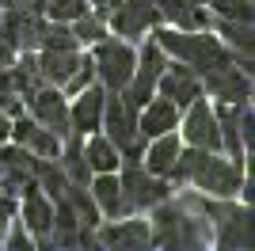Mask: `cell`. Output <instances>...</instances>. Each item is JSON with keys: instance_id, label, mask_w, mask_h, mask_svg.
I'll use <instances>...</instances> for the list:
<instances>
[{"instance_id": "ffe728a7", "label": "cell", "mask_w": 255, "mask_h": 251, "mask_svg": "<svg viewBox=\"0 0 255 251\" xmlns=\"http://www.w3.org/2000/svg\"><path fill=\"white\" fill-rule=\"evenodd\" d=\"M179 148H183V137L175 129H168V133H160V137H149L145 152H141V164L149 167L152 175H168L175 156H179Z\"/></svg>"}, {"instance_id": "44dd1931", "label": "cell", "mask_w": 255, "mask_h": 251, "mask_svg": "<svg viewBox=\"0 0 255 251\" xmlns=\"http://www.w3.org/2000/svg\"><path fill=\"white\" fill-rule=\"evenodd\" d=\"M80 57L84 53L80 50H38V73H42V84H50V88H61L69 76H73V69L80 65Z\"/></svg>"}, {"instance_id": "d590c367", "label": "cell", "mask_w": 255, "mask_h": 251, "mask_svg": "<svg viewBox=\"0 0 255 251\" xmlns=\"http://www.w3.org/2000/svg\"><path fill=\"white\" fill-rule=\"evenodd\" d=\"M187 4H191V8H194V4H206V0H187Z\"/></svg>"}, {"instance_id": "9c48e42d", "label": "cell", "mask_w": 255, "mask_h": 251, "mask_svg": "<svg viewBox=\"0 0 255 251\" xmlns=\"http://www.w3.org/2000/svg\"><path fill=\"white\" fill-rule=\"evenodd\" d=\"M34 164H38L34 152H27L15 141H0V187L8 198L19 202V194L34 183Z\"/></svg>"}, {"instance_id": "d6986e66", "label": "cell", "mask_w": 255, "mask_h": 251, "mask_svg": "<svg viewBox=\"0 0 255 251\" xmlns=\"http://www.w3.org/2000/svg\"><path fill=\"white\" fill-rule=\"evenodd\" d=\"M96 244L103 248H149V225L145 221H111L99 229L96 225Z\"/></svg>"}, {"instance_id": "5b68a950", "label": "cell", "mask_w": 255, "mask_h": 251, "mask_svg": "<svg viewBox=\"0 0 255 251\" xmlns=\"http://www.w3.org/2000/svg\"><path fill=\"white\" fill-rule=\"evenodd\" d=\"M156 213H152V229H149V240L160 244V248H202L206 236L194 229V221L187 209L171 206L168 198L156 202Z\"/></svg>"}, {"instance_id": "1f68e13d", "label": "cell", "mask_w": 255, "mask_h": 251, "mask_svg": "<svg viewBox=\"0 0 255 251\" xmlns=\"http://www.w3.org/2000/svg\"><path fill=\"white\" fill-rule=\"evenodd\" d=\"M4 248H15V251L19 248H34V236H27L23 229H15L11 236H4Z\"/></svg>"}, {"instance_id": "cb8c5ba5", "label": "cell", "mask_w": 255, "mask_h": 251, "mask_svg": "<svg viewBox=\"0 0 255 251\" xmlns=\"http://www.w3.org/2000/svg\"><path fill=\"white\" fill-rule=\"evenodd\" d=\"M57 164L65 167V179L69 183H84L88 187V179H92V167H88V160H84V137L80 133H69L65 137V152H57Z\"/></svg>"}, {"instance_id": "d4e9b609", "label": "cell", "mask_w": 255, "mask_h": 251, "mask_svg": "<svg viewBox=\"0 0 255 251\" xmlns=\"http://www.w3.org/2000/svg\"><path fill=\"white\" fill-rule=\"evenodd\" d=\"M65 183H69V179H65V167L57 164V156H38V164H34V187L42 190L46 198H61L65 194Z\"/></svg>"}, {"instance_id": "7402d4cb", "label": "cell", "mask_w": 255, "mask_h": 251, "mask_svg": "<svg viewBox=\"0 0 255 251\" xmlns=\"http://www.w3.org/2000/svg\"><path fill=\"white\" fill-rule=\"evenodd\" d=\"M88 190H92V198H96L103 217H122L126 213L122 209V190H118V171H96L88 179Z\"/></svg>"}, {"instance_id": "2e32d148", "label": "cell", "mask_w": 255, "mask_h": 251, "mask_svg": "<svg viewBox=\"0 0 255 251\" xmlns=\"http://www.w3.org/2000/svg\"><path fill=\"white\" fill-rule=\"evenodd\" d=\"M15 209H19V225L34 236V244H46V232H50V221H53V198H46L42 190L31 183L19 194Z\"/></svg>"}, {"instance_id": "277c9868", "label": "cell", "mask_w": 255, "mask_h": 251, "mask_svg": "<svg viewBox=\"0 0 255 251\" xmlns=\"http://www.w3.org/2000/svg\"><path fill=\"white\" fill-rule=\"evenodd\" d=\"M133 61H137V50L129 46V38H111L103 34L99 42H92V65H96V76L107 92H122L133 76Z\"/></svg>"}, {"instance_id": "52a82bcc", "label": "cell", "mask_w": 255, "mask_h": 251, "mask_svg": "<svg viewBox=\"0 0 255 251\" xmlns=\"http://www.w3.org/2000/svg\"><path fill=\"white\" fill-rule=\"evenodd\" d=\"M23 111H27L38 126H46L53 137H61V141L73 133V126H69V103H65V92H61V88L42 84L38 92L23 95Z\"/></svg>"}, {"instance_id": "ba28073f", "label": "cell", "mask_w": 255, "mask_h": 251, "mask_svg": "<svg viewBox=\"0 0 255 251\" xmlns=\"http://www.w3.org/2000/svg\"><path fill=\"white\" fill-rule=\"evenodd\" d=\"M191 183L202 190V194H210V198H233V194H240V187H244V164H240V160H221L217 152H210L206 164L194 171Z\"/></svg>"}, {"instance_id": "f1b7e54d", "label": "cell", "mask_w": 255, "mask_h": 251, "mask_svg": "<svg viewBox=\"0 0 255 251\" xmlns=\"http://www.w3.org/2000/svg\"><path fill=\"white\" fill-rule=\"evenodd\" d=\"M156 4V15L171 27H179V31H194V8L187 0H152Z\"/></svg>"}, {"instance_id": "30bf717a", "label": "cell", "mask_w": 255, "mask_h": 251, "mask_svg": "<svg viewBox=\"0 0 255 251\" xmlns=\"http://www.w3.org/2000/svg\"><path fill=\"white\" fill-rule=\"evenodd\" d=\"M156 23H160V15H156L152 0H115L111 11H107V27L115 34H122V38H137Z\"/></svg>"}, {"instance_id": "ac0fdd59", "label": "cell", "mask_w": 255, "mask_h": 251, "mask_svg": "<svg viewBox=\"0 0 255 251\" xmlns=\"http://www.w3.org/2000/svg\"><path fill=\"white\" fill-rule=\"evenodd\" d=\"M179 115L183 111L171 103L168 95H152L145 107H137V129L149 141V137H160V133H168V129H179Z\"/></svg>"}, {"instance_id": "603a6c76", "label": "cell", "mask_w": 255, "mask_h": 251, "mask_svg": "<svg viewBox=\"0 0 255 251\" xmlns=\"http://www.w3.org/2000/svg\"><path fill=\"white\" fill-rule=\"evenodd\" d=\"M84 160H88V167H92V175H96V171H118L122 152L111 145V137H107V133L96 129V133L84 137Z\"/></svg>"}, {"instance_id": "8992f818", "label": "cell", "mask_w": 255, "mask_h": 251, "mask_svg": "<svg viewBox=\"0 0 255 251\" xmlns=\"http://www.w3.org/2000/svg\"><path fill=\"white\" fill-rule=\"evenodd\" d=\"M164 65H168V53L160 50L156 42H145L137 50V61H133V76H129V84L122 88V95H126L133 107H145L156 95V80H160V73H164Z\"/></svg>"}, {"instance_id": "6da1fadb", "label": "cell", "mask_w": 255, "mask_h": 251, "mask_svg": "<svg viewBox=\"0 0 255 251\" xmlns=\"http://www.w3.org/2000/svg\"><path fill=\"white\" fill-rule=\"evenodd\" d=\"M152 42H156L164 53H171L175 61L191 65L198 76L213 73V69H221V65L233 61V53L225 50V42L217 38V34L210 31H179V27H164V31L152 34Z\"/></svg>"}, {"instance_id": "3957f363", "label": "cell", "mask_w": 255, "mask_h": 251, "mask_svg": "<svg viewBox=\"0 0 255 251\" xmlns=\"http://www.w3.org/2000/svg\"><path fill=\"white\" fill-rule=\"evenodd\" d=\"M118 190H122V209H152L156 202H164L171 194V183L164 175H152L141 160H126L118 164Z\"/></svg>"}, {"instance_id": "484cf974", "label": "cell", "mask_w": 255, "mask_h": 251, "mask_svg": "<svg viewBox=\"0 0 255 251\" xmlns=\"http://www.w3.org/2000/svg\"><path fill=\"white\" fill-rule=\"evenodd\" d=\"M206 156H210V152H206V148H198V145L179 148V156H175V164H171V171H168L164 179H168V183H175V187L191 183V179H194V171H198V167L206 164Z\"/></svg>"}, {"instance_id": "4fadbf2b", "label": "cell", "mask_w": 255, "mask_h": 251, "mask_svg": "<svg viewBox=\"0 0 255 251\" xmlns=\"http://www.w3.org/2000/svg\"><path fill=\"white\" fill-rule=\"evenodd\" d=\"M213 221H217V244L221 248H252V206H206Z\"/></svg>"}, {"instance_id": "e0dca14e", "label": "cell", "mask_w": 255, "mask_h": 251, "mask_svg": "<svg viewBox=\"0 0 255 251\" xmlns=\"http://www.w3.org/2000/svg\"><path fill=\"white\" fill-rule=\"evenodd\" d=\"M8 141L23 145L27 152H34V156H57V152H61V137H53L46 126H38L31 115H27V111L11 118V133H8Z\"/></svg>"}, {"instance_id": "8d00e7d4", "label": "cell", "mask_w": 255, "mask_h": 251, "mask_svg": "<svg viewBox=\"0 0 255 251\" xmlns=\"http://www.w3.org/2000/svg\"><path fill=\"white\" fill-rule=\"evenodd\" d=\"M0 23H4V8H0Z\"/></svg>"}, {"instance_id": "4dcf8cb0", "label": "cell", "mask_w": 255, "mask_h": 251, "mask_svg": "<svg viewBox=\"0 0 255 251\" xmlns=\"http://www.w3.org/2000/svg\"><path fill=\"white\" fill-rule=\"evenodd\" d=\"M80 11H88V0H46V19L73 23Z\"/></svg>"}, {"instance_id": "e575fe53", "label": "cell", "mask_w": 255, "mask_h": 251, "mask_svg": "<svg viewBox=\"0 0 255 251\" xmlns=\"http://www.w3.org/2000/svg\"><path fill=\"white\" fill-rule=\"evenodd\" d=\"M111 4H115V0H88V8L103 11V15H107V11H111Z\"/></svg>"}, {"instance_id": "83f0119b", "label": "cell", "mask_w": 255, "mask_h": 251, "mask_svg": "<svg viewBox=\"0 0 255 251\" xmlns=\"http://www.w3.org/2000/svg\"><path fill=\"white\" fill-rule=\"evenodd\" d=\"M38 50H80V42L73 38V27H69V23H61V19H42Z\"/></svg>"}, {"instance_id": "7a4b0ae2", "label": "cell", "mask_w": 255, "mask_h": 251, "mask_svg": "<svg viewBox=\"0 0 255 251\" xmlns=\"http://www.w3.org/2000/svg\"><path fill=\"white\" fill-rule=\"evenodd\" d=\"M99 133L111 137V145L126 160H141V152H145V137H141V129H137V107L129 103L122 92H107Z\"/></svg>"}, {"instance_id": "836d02e7", "label": "cell", "mask_w": 255, "mask_h": 251, "mask_svg": "<svg viewBox=\"0 0 255 251\" xmlns=\"http://www.w3.org/2000/svg\"><path fill=\"white\" fill-rule=\"evenodd\" d=\"M8 133H11V115L0 107V141H8Z\"/></svg>"}, {"instance_id": "4316f807", "label": "cell", "mask_w": 255, "mask_h": 251, "mask_svg": "<svg viewBox=\"0 0 255 251\" xmlns=\"http://www.w3.org/2000/svg\"><path fill=\"white\" fill-rule=\"evenodd\" d=\"M73 38L80 42V46H92V42H99L103 34H111V27H107V15L103 11H96V8H88V11H80L73 23Z\"/></svg>"}, {"instance_id": "d6a6232c", "label": "cell", "mask_w": 255, "mask_h": 251, "mask_svg": "<svg viewBox=\"0 0 255 251\" xmlns=\"http://www.w3.org/2000/svg\"><path fill=\"white\" fill-rule=\"evenodd\" d=\"M15 206H19V202H15V198H8V194L0 190V232H4V225H8V221H11V213H15Z\"/></svg>"}, {"instance_id": "7c38bea8", "label": "cell", "mask_w": 255, "mask_h": 251, "mask_svg": "<svg viewBox=\"0 0 255 251\" xmlns=\"http://www.w3.org/2000/svg\"><path fill=\"white\" fill-rule=\"evenodd\" d=\"M187 111V118H183V141L187 145H198L206 148V152H217L221 148V133H217V115H213V107L206 95H198L191 107H183Z\"/></svg>"}, {"instance_id": "5bb4252c", "label": "cell", "mask_w": 255, "mask_h": 251, "mask_svg": "<svg viewBox=\"0 0 255 251\" xmlns=\"http://www.w3.org/2000/svg\"><path fill=\"white\" fill-rule=\"evenodd\" d=\"M156 95H168L171 103L179 107H191L198 95H202V76L194 73L191 65H183V61H171V65H164V73H160V80H156Z\"/></svg>"}, {"instance_id": "9a60e30c", "label": "cell", "mask_w": 255, "mask_h": 251, "mask_svg": "<svg viewBox=\"0 0 255 251\" xmlns=\"http://www.w3.org/2000/svg\"><path fill=\"white\" fill-rule=\"evenodd\" d=\"M69 99H73V107H69V126H73V133H80V137L96 133L99 122H103L107 88L103 84H88V88H80V92L69 95Z\"/></svg>"}, {"instance_id": "8fae6325", "label": "cell", "mask_w": 255, "mask_h": 251, "mask_svg": "<svg viewBox=\"0 0 255 251\" xmlns=\"http://www.w3.org/2000/svg\"><path fill=\"white\" fill-rule=\"evenodd\" d=\"M202 95L221 99V103H248L252 99V73L240 69L236 61H229L202 76Z\"/></svg>"}, {"instance_id": "f546056e", "label": "cell", "mask_w": 255, "mask_h": 251, "mask_svg": "<svg viewBox=\"0 0 255 251\" xmlns=\"http://www.w3.org/2000/svg\"><path fill=\"white\" fill-rule=\"evenodd\" d=\"M217 19H252V0H206Z\"/></svg>"}]
</instances>
